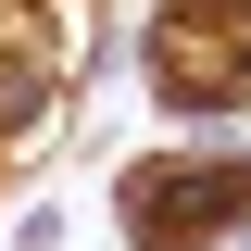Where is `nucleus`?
Here are the masks:
<instances>
[{
  "label": "nucleus",
  "mask_w": 251,
  "mask_h": 251,
  "mask_svg": "<svg viewBox=\"0 0 251 251\" xmlns=\"http://www.w3.org/2000/svg\"><path fill=\"white\" fill-rule=\"evenodd\" d=\"M239 214H251V163H138L126 176V239L138 251H201Z\"/></svg>",
  "instance_id": "nucleus-1"
}]
</instances>
